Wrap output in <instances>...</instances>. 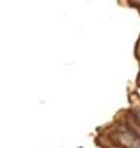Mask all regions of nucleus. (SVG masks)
<instances>
[{"mask_svg": "<svg viewBox=\"0 0 140 148\" xmlns=\"http://www.w3.org/2000/svg\"><path fill=\"white\" fill-rule=\"evenodd\" d=\"M133 115H134V117H135V121L138 122V125H140V109L139 110H135Z\"/></svg>", "mask_w": 140, "mask_h": 148, "instance_id": "1", "label": "nucleus"}]
</instances>
